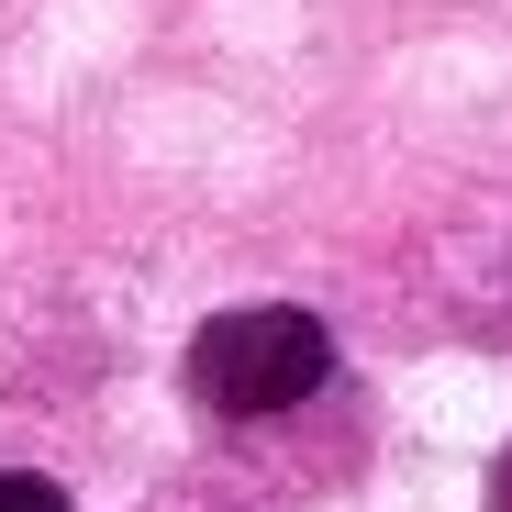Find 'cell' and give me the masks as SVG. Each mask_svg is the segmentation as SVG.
<instances>
[{"label": "cell", "mask_w": 512, "mask_h": 512, "mask_svg": "<svg viewBox=\"0 0 512 512\" xmlns=\"http://www.w3.org/2000/svg\"><path fill=\"white\" fill-rule=\"evenodd\" d=\"M323 379H334V334L301 301H245L190 334V401L223 423H268V412L312 401Z\"/></svg>", "instance_id": "1"}, {"label": "cell", "mask_w": 512, "mask_h": 512, "mask_svg": "<svg viewBox=\"0 0 512 512\" xmlns=\"http://www.w3.org/2000/svg\"><path fill=\"white\" fill-rule=\"evenodd\" d=\"M0 512H67V490L34 479V468H0Z\"/></svg>", "instance_id": "2"}]
</instances>
